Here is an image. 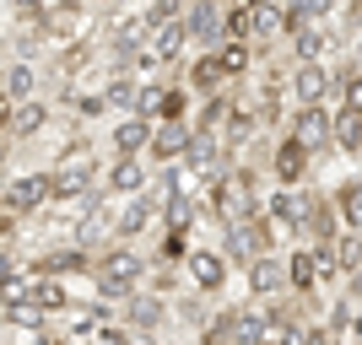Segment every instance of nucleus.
Wrapping results in <instances>:
<instances>
[{"label":"nucleus","mask_w":362,"mask_h":345,"mask_svg":"<svg viewBox=\"0 0 362 345\" xmlns=\"http://www.w3.org/2000/svg\"><path fill=\"white\" fill-rule=\"evenodd\" d=\"M92 281L103 297H130L141 281H146V259H136L124 243H114L103 259H92Z\"/></svg>","instance_id":"obj_1"},{"label":"nucleus","mask_w":362,"mask_h":345,"mask_svg":"<svg viewBox=\"0 0 362 345\" xmlns=\"http://www.w3.org/2000/svg\"><path fill=\"white\" fill-rule=\"evenodd\" d=\"M330 92H335V75L325 71L319 60H314V65H298V71L287 75V97H292L298 108H325V97H330Z\"/></svg>","instance_id":"obj_2"},{"label":"nucleus","mask_w":362,"mask_h":345,"mask_svg":"<svg viewBox=\"0 0 362 345\" xmlns=\"http://www.w3.org/2000/svg\"><path fill=\"white\" fill-rule=\"evenodd\" d=\"M303 232L319 243H335L341 238V216H335V200L330 195H314V189H303Z\"/></svg>","instance_id":"obj_3"},{"label":"nucleus","mask_w":362,"mask_h":345,"mask_svg":"<svg viewBox=\"0 0 362 345\" xmlns=\"http://www.w3.org/2000/svg\"><path fill=\"white\" fill-rule=\"evenodd\" d=\"M0 200L16 210V216H38V210L49 205V173H22V178H11L6 189H0Z\"/></svg>","instance_id":"obj_4"},{"label":"nucleus","mask_w":362,"mask_h":345,"mask_svg":"<svg viewBox=\"0 0 362 345\" xmlns=\"http://www.w3.org/2000/svg\"><path fill=\"white\" fill-rule=\"evenodd\" d=\"M92 183H98V167L81 157V162H60L54 173H49V195L54 200H81V195H92Z\"/></svg>","instance_id":"obj_5"},{"label":"nucleus","mask_w":362,"mask_h":345,"mask_svg":"<svg viewBox=\"0 0 362 345\" xmlns=\"http://www.w3.org/2000/svg\"><path fill=\"white\" fill-rule=\"evenodd\" d=\"M189 140H195V130L184 119H163V124H151L146 151H151V162H179L184 151H189Z\"/></svg>","instance_id":"obj_6"},{"label":"nucleus","mask_w":362,"mask_h":345,"mask_svg":"<svg viewBox=\"0 0 362 345\" xmlns=\"http://www.w3.org/2000/svg\"><path fill=\"white\" fill-rule=\"evenodd\" d=\"M287 38H292V54H298V65H314V60H325V49L335 44V38H330V28H325V16L292 22V28H287Z\"/></svg>","instance_id":"obj_7"},{"label":"nucleus","mask_w":362,"mask_h":345,"mask_svg":"<svg viewBox=\"0 0 362 345\" xmlns=\"http://www.w3.org/2000/svg\"><path fill=\"white\" fill-rule=\"evenodd\" d=\"M184 32H189V44H206V49H216V44H222V6H216V0H189Z\"/></svg>","instance_id":"obj_8"},{"label":"nucleus","mask_w":362,"mask_h":345,"mask_svg":"<svg viewBox=\"0 0 362 345\" xmlns=\"http://www.w3.org/2000/svg\"><path fill=\"white\" fill-rule=\"evenodd\" d=\"M249 11V49H271L276 38H287V11L281 6H243Z\"/></svg>","instance_id":"obj_9"},{"label":"nucleus","mask_w":362,"mask_h":345,"mask_svg":"<svg viewBox=\"0 0 362 345\" xmlns=\"http://www.w3.org/2000/svg\"><path fill=\"white\" fill-rule=\"evenodd\" d=\"M330 119H335L330 108H298L287 135L298 140V146H308V151H325V146H330Z\"/></svg>","instance_id":"obj_10"},{"label":"nucleus","mask_w":362,"mask_h":345,"mask_svg":"<svg viewBox=\"0 0 362 345\" xmlns=\"http://www.w3.org/2000/svg\"><path fill=\"white\" fill-rule=\"evenodd\" d=\"M308 157H314L308 146H298L292 135H281V146H276V183H281V189H298V183L308 178Z\"/></svg>","instance_id":"obj_11"},{"label":"nucleus","mask_w":362,"mask_h":345,"mask_svg":"<svg viewBox=\"0 0 362 345\" xmlns=\"http://www.w3.org/2000/svg\"><path fill=\"white\" fill-rule=\"evenodd\" d=\"M259 210H265L281 232H303V189H276L271 200H259Z\"/></svg>","instance_id":"obj_12"},{"label":"nucleus","mask_w":362,"mask_h":345,"mask_svg":"<svg viewBox=\"0 0 362 345\" xmlns=\"http://www.w3.org/2000/svg\"><path fill=\"white\" fill-rule=\"evenodd\" d=\"M33 275H76V270H92V254H87V243H76V248H54V254H44L38 265H28Z\"/></svg>","instance_id":"obj_13"},{"label":"nucleus","mask_w":362,"mask_h":345,"mask_svg":"<svg viewBox=\"0 0 362 345\" xmlns=\"http://www.w3.org/2000/svg\"><path fill=\"white\" fill-rule=\"evenodd\" d=\"M184 265H189V275H195L200 291H216V286L227 281V254H222V248H195Z\"/></svg>","instance_id":"obj_14"},{"label":"nucleus","mask_w":362,"mask_h":345,"mask_svg":"<svg viewBox=\"0 0 362 345\" xmlns=\"http://www.w3.org/2000/svg\"><path fill=\"white\" fill-rule=\"evenodd\" d=\"M114 157H136V151H146L151 140V119H141V114H124L119 124H114Z\"/></svg>","instance_id":"obj_15"},{"label":"nucleus","mask_w":362,"mask_h":345,"mask_svg":"<svg viewBox=\"0 0 362 345\" xmlns=\"http://www.w3.org/2000/svg\"><path fill=\"white\" fill-rule=\"evenodd\" d=\"M189 87L206 92V97H216V92L227 87V71H222V60H216V49H200V54H195V65H189Z\"/></svg>","instance_id":"obj_16"},{"label":"nucleus","mask_w":362,"mask_h":345,"mask_svg":"<svg viewBox=\"0 0 362 345\" xmlns=\"http://www.w3.org/2000/svg\"><path fill=\"white\" fill-rule=\"evenodd\" d=\"M281 286H287V265H281V259L259 254L255 265H249V291H255V297H276Z\"/></svg>","instance_id":"obj_17"},{"label":"nucleus","mask_w":362,"mask_h":345,"mask_svg":"<svg viewBox=\"0 0 362 345\" xmlns=\"http://www.w3.org/2000/svg\"><path fill=\"white\" fill-rule=\"evenodd\" d=\"M163 313H168V308H163L157 297H151V291H130V297H124V318H130V324H136L141 334H151V329H157V324H163Z\"/></svg>","instance_id":"obj_18"},{"label":"nucleus","mask_w":362,"mask_h":345,"mask_svg":"<svg viewBox=\"0 0 362 345\" xmlns=\"http://www.w3.org/2000/svg\"><path fill=\"white\" fill-rule=\"evenodd\" d=\"M33 286H38V275L11 265V270L0 275V308H6V313H11V308H28V302H33Z\"/></svg>","instance_id":"obj_19"},{"label":"nucleus","mask_w":362,"mask_h":345,"mask_svg":"<svg viewBox=\"0 0 362 345\" xmlns=\"http://www.w3.org/2000/svg\"><path fill=\"white\" fill-rule=\"evenodd\" d=\"M184 44H189V32H184V16H179V22H163V28H146V49H151V54H157L163 65L173 60Z\"/></svg>","instance_id":"obj_20"},{"label":"nucleus","mask_w":362,"mask_h":345,"mask_svg":"<svg viewBox=\"0 0 362 345\" xmlns=\"http://www.w3.org/2000/svg\"><path fill=\"white\" fill-rule=\"evenodd\" d=\"M281 265H287V286L298 291V297H308V291L319 286V270H314V248H292V254L281 259Z\"/></svg>","instance_id":"obj_21"},{"label":"nucleus","mask_w":362,"mask_h":345,"mask_svg":"<svg viewBox=\"0 0 362 345\" xmlns=\"http://www.w3.org/2000/svg\"><path fill=\"white\" fill-rule=\"evenodd\" d=\"M108 189H114V195H141V189H146V167H141L136 157H114V167H108Z\"/></svg>","instance_id":"obj_22"},{"label":"nucleus","mask_w":362,"mask_h":345,"mask_svg":"<svg viewBox=\"0 0 362 345\" xmlns=\"http://www.w3.org/2000/svg\"><path fill=\"white\" fill-rule=\"evenodd\" d=\"M330 200H335V216L346 222V232H362V178L341 183V195H330Z\"/></svg>","instance_id":"obj_23"},{"label":"nucleus","mask_w":362,"mask_h":345,"mask_svg":"<svg viewBox=\"0 0 362 345\" xmlns=\"http://www.w3.org/2000/svg\"><path fill=\"white\" fill-rule=\"evenodd\" d=\"M33 92H38V71L33 65H11L6 71V103H33Z\"/></svg>","instance_id":"obj_24"},{"label":"nucleus","mask_w":362,"mask_h":345,"mask_svg":"<svg viewBox=\"0 0 362 345\" xmlns=\"http://www.w3.org/2000/svg\"><path fill=\"white\" fill-rule=\"evenodd\" d=\"M33 308H38V313H65L71 297H65V286L54 281V275H38V286H33Z\"/></svg>","instance_id":"obj_25"},{"label":"nucleus","mask_w":362,"mask_h":345,"mask_svg":"<svg viewBox=\"0 0 362 345\" xmlns=\"http://www.w3.org/2000/svg\"><path fill=\"white\" fill-rule=\"evenodd\" d=\"M330 146H341V151H357L362 146V114H335L330 119Z\"/></svg>","instance_id":"obj_26"},{"label":"nucleus","mask_w":362,"mask_h":345,"mask_svg":"<svg viewBox=\"0 0 362 345\" xmlns=\"http://www.w3.org/2000/svg\"><path fill=\"white\" fill-rule=\"evenodd\" d=\"M330 248H335V270H341V275H357L362 270V232H341Z\"/></svg>","instance_id":"obj_27"},{"label":"nucleus","mask_w":362,"mask_h":345,"mask_svg":"<svg viewBox=\"0 0 362 345\" xmlns=\"http://www.w3.org/2000/svg\"><path fill=\"white\" fill-rule=\"evenodd\" d=\"M146 226H151V200H136V205H130V210L119 216V222H114V238H119V243H130L136 232H146Z\"/></svg>","instance_id":"obj_28"},{"label":"nucleus","mask_w":362,"mask_h":345,"mask_svg":"<svg viewBox=\"0 0 362 345\" xmlns=\"http://www.w3.org/2000/svg\"><path fill=\"white\" fill-rule=\"evenodd\" d=\"M44 119H49L44 103H16V108H11V135H38V130H44Z\"/></svg>","instance_id":"obj_29"},{"label":"nucleus","mask_w":362,"mask_h":345,"mask_svg":"<svg viewBox=\"0 0 362 345\" xmlns=\"http://www.w3.org/2000/svg\"><path fill=\"white\" fill-rule=\"evenodd\" d=\"M163 97H168V87L141 81V87H136V114H141V119H163Z\"/></svg>","instance_id":"obj_30"},{"label":"nucleus","mask_w":362,"mask_h":345,"mask_svg":"<svg viewBox=\"0 0 362 345\" xmlns=\"http://www.w3.org/2000/svg\"><path fill=\"white\" fill-rule=\"evenodd\" d=\"M216 60H222L227 81H233V75H243V71H249V44H216Z\"/></svg>","instance_id":"obj_31"},{"label":"nucleus","mask_w":362,"mask_h":345,"mask_svg":"<svg viewBox=\"0 0 362 345\" xmlns=\"http://www.w3.org/2000/svg\"><path fill=\"white\" fill-rule=\"evenodd\" d=\"M200 345H233V308L227 313H216L206 329H200Z\"/></svg>","instance_id":"obj_32"},{"label":"nucleus","mask_w":362,"mask_h":345,"mask_svg":"<svg viewBox=\"0 0 362 345\" xmlns=\"http://www.w3.org/2000/svg\"><path fill=\"white\" fill-rule=\"evenodd\" d=\"M335 87H341V108H346V114H362V71L357 75H341Z\"/></svg>","instance_id":"obj_33"},{"label":"nucleus","mask_w":362,"mask_h":345,"mask_svg":"<svg viewBox=\"0 0 362 345\" xmlns=\"http://www.w3.org/2000/svg\"><path fill=\"white\" fill-rule=\"evenodd\" d=\"M173 259H184V232H179V226L163 232V243H157V265H163V270L173 265Z\"/></svg>","instance_id":"obj_34"},{"label":"nucleus","mask_w":362,"mask_h":345,"mask_svg":"<svg viewBox=\"0 0 362 345\" xmlns=\"http://www.w3.org/2000/svg\"><path fill=\"white\" fill-rule=\"evenodd\" d=\"M325 329H330V334H346V329H351V308H346V297L330 308V324H325Z\"/></svg>","instance_id":"obj_35"},{"label":"nucleus","mask_w":362,"mask_h":345,"mask_svg":"<svg viewBox=\"0 0 362 345\" xmlns=\"http://www.w3.org/2000/svg\"><path fill=\"white\" fill-rule=\"evenodd\" d=\"M298 345H335V334L325 329V324H303V334H298Z\"/></svg>","instance_id":"obj_36"},{"label":"nucleus","mask_w":362,"mask_h":345,"mask_svg":"<svg viewBox=\"0 0 362 345\" xmlns=\"http://www.w3.org/2000/svg\"><path fill=\"white\" fill-rule=\"evenodd\" d=\"M184 108H189V97H184V92H168L163 97V119H184ZM157 119V124H163Z\"/></svg>","instance_id":"obj_37"},{"label":"nucleus","mask_w":362,"mask_h":345,"mask_svg":"<svg viewBox=\"0 0 362 345\" xmlns=\"http://www.w3.org/2000/svg\"><path fill=\"white\" fill-rule=\"evenodd\" d=\"M108 345H157V340L141 334V329H124V334H108Z\"/></svg>","instance_id":"obj_38"},{"label":"nucleus","mask_w":362,"mask_h":345,"mask_svg":"<svg viewBox=\"0 0 362 345\" xmlns=\"http://www.w3.org/2000/svg\"><path fill=\"white\" fill-rule=\"evenodd\" d=\"M11 226H16V210L6 205V200H0V238H6V232H11Z\"/></svg>","instance_id":"obj_39"},{"label":"nucleus","mask_w":362,"mask_h":345,"mask_svg":"<svg viewBox=\"0 0 362 345\" xmlns=\"http://www.w3.org/2000/svg\"><path fill=\"white\" fill-rule=\"evenodd\" d=\"M6 130H11V103L0 97V135H6Z\"/></svg>","instance_id":"obj_40"},{"label":"nucleus","mask_w":362,"mask_h":345,"mask_svg":"<svg viewBox=\"0 0 362 345\" xmlns=\"http://www.w3.org/2000/svg\"><path fill=\"white\" fill-rule=\"evenodd\" d=\"M346 281H351V297H362V270H357V275H346Z\"/></svg>","instance_id":"obj_41"},{"label":"nucleus","mask_w":362,"mask_h":345,"mask_svg":"<svg viewBox=\"0 0 362 345\" xmlns=\"http://www.w3.org/2000/svg\"><path fill=\"white\" fill-rule=\"evenodd\" d=\"M16 11H38V0H16Z\"/></svg>","instance_id":"obj_42"},{"label":"nucleus","mask_w":362,"mask_h":345,"mask_svg":"<svg viewBox=\"0 0 362 345\" xmlns=\"http://www.w3.org/2000/svg\"><path fill=\"white\" fill-rule=\"evenodd\" d=\"M351 329H357V340H362V318H357V324H351Z\"/></svg>","instance_id":"obj_43"},{"label":"nucleus","mask_w":362,"mask_h":345,"mask_svg":"<svg viewBox=\"0 0 362 345\" xmlns=\"http://www.w3.org/2000/svg\"><path fill=\"white\" fill-rule=\"evenodd\" d=\"M357 151H362V146H357Z\"/></svg>","instance_id":"obj_44"}]
</instances>
